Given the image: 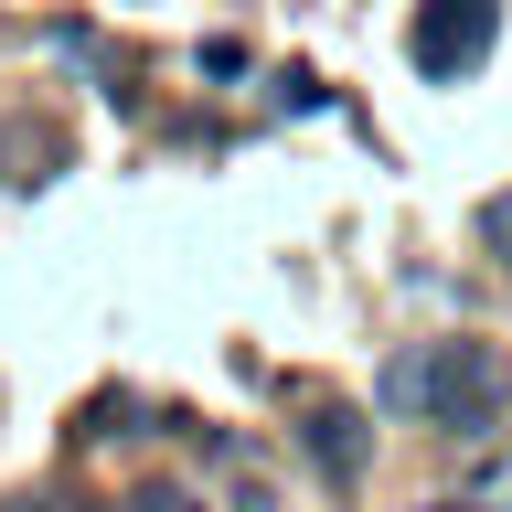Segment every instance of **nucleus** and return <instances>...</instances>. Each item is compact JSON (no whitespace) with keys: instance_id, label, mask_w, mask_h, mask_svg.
<instances>
[{"instance_id":"1","label":"nucleus","mask_w":512,"mask_h":512,"mask_svg":"<svg viewBox=\"0 0 512 512\" xmlns=\"http://www.w3.org/2000/svg\"><path fill=\"white\" fill-rule=\"evenodd\" d=\"M384 416H416V427H448V438H480L491 416L512 406V352L470 342V331H438V342H406L374 384Z\"/></svg>"},{"instance_id":"2","label":"nucleus","mask_w":512,"mask_h":512,"mask_svg":"<svg viewBox=\"0 0 512 512\" xmlns=\"http://www.w3.org/2000/svg\"><path fill=\"white\" fill-rule=\"evenodd\" d=\"M491 32H502V0H416L406 64L427 75V86H459V75H480V54H491Z\"/></svg>"},{"instance_id":"3","label":"nucleus","mask_w":512,"mask_h":512,"mask_svg":"<svg viewBox=\"0 0 512 512\" xmlns=\"http://www.w3.org/2000/svg\"><path fill=\"white\" fill-rule=\"evenodd\" d=\"M299 448H310V470L331 480V491H352V480L374 470V416L342 406V395H320V406L299 416Z\"/></svg>"},{"instance_id":"4","label":"nucleus","mask_w":512,"mask_h":512,"mask_svg":"<svg viewBox=\"0 0 512 512\" xmlns=\"http://www.w3.org/2000/svg\"><path fill=\"white\" fill-rule=\"evenodd\" d=\"M480 246L502 256V278H512V192H491V203H480Z\"/></svg>"},{"instance_id":"5","label":"nucleus","mask_w":512,"mask_h":512,"mask_svg":"<svg viewBox=\"0 0 512 512\" xmlns=\"http://www.w3.org/2000/svg\"><path fill=\"white\" fill-rule=\"evenodd\" d=\"M278 107H288V118H310V107H320V75H310V64H278Z\"/></svg>"},{"instance_id":"6","label":"nucleus","mask_w":512,"mask_h":512,"mask_svg":"<svg viewBox=\"0 0 512 512\" xmlns=\"http://www.w3.org/2000/svg\"><path fill=\"white\" fill-rule=\"evenodd\" d=\"M128 512H203V502H192L182 480H139V491H128Z\"/></svg>"},{"instance_id":"7","label":"nucleus","mask_w":512,"mask_h":512,"mask_svg":"<svg viewBox=\"0 0 512 512\" xmlns=\"http://www.w3.org/2000/svg\"><path fill=\"white\" fill-rule=\"evenodd\" d=\"M192 64H203V75H246V43H235V32H214V43H203Z\"/></svg>"},{"instance_id":"8","label":"nucleus","mask_w":512,"mask_h":512,"mask_svg":"<svg viewBox=\"0 0 512 512\" xmlns=\"http://www.w3.org/2000/svg\"><path fill=\"white\" fill-rule=\"evenodd\" d=\"M11 512H86V502H54V491H32V502H11Z\"/></svg>"},{"instance_id":"9","label":"nucleus","mask_w":512,"mask_h":512,"mask_svg":"<svg viewBox=\"0 0 512 512\" xmlns=\"http://www.w3.org/2000/svg\"><path fill=\"white\" fill-rule=\"evenodd\" d=\"M235 512H278V502H267V491H235Z\"/></svg>"},{"instance_id":"10","label":"nucleus","mask_w":512,"mask_h":512,"mask_svg":"<svg viewBox=\"0 0 512 512\" xmlns=\"http://www.w3.org/2000/svg\"><path fill=\"white\" fill-rule=\"evenodd\" d=\"M438 512H480V502H438Z\"/></svg>"}]
</instances>
